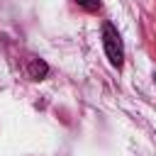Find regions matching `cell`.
<instances>
[{
    "instance_id": "6da1fadb",
    "label": "cell",
    "mask_w": 156,
    "mask_h": 156,
    "mask_svg": "<svg viewBox=\"0 0 156 156\" xmlns=\"http://www.w3.org/2000/svg\"><path fill=\"white\" fill-rule=\"evenodd\" d=\"M102 44H105V51H107V58L115 68H122V61H124V49H122V39H119V32L115 29L112 22H105L102 24Z\"/></svg>"
},
{
    "instance_id": "7a4b0ae2",
    "label": "cell",
    "mask_w": 156,
    "mask_h": 156,
    "mask_svg": "<svg viewBox=\"0 0 156 156\" xmlns=\"http://www.w3.org/2000/svg\"><path fill=\"white\" fill-rule=\"evenodd\" d=\"M46 73H49V66H46L41 58H32V61H29V78L39 80V78H44Z\"/></svg>"
},
{
    "instance_id": "3957f363",
    "label": "cell",
    "mask_w": 156,
    "mask_h": 156,
    "mask_svg": "<svg viewBox=\"0 0 156 156\" xmlns=\"http://www.w3.org/2000/svg\"><path fill=\"white\" fill-rule=\"evenodd\" d=\"M76 5L88 10V12H98L100 10V0H76Z\"/></svg>"
}]
</instances>
